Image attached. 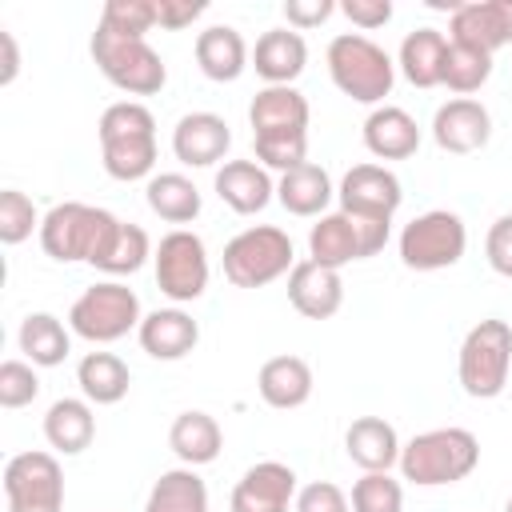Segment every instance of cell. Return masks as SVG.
<instances>
[{"instance_id":"obj_33","label":"cell","mask_w":512,"mask_h":512,"mask_svg":"<svg viewBox=\"0 0 512 512\" xmlns=\"http://www.w3.org/2000/svg\"><path fill=\"white\" fill-rule=\"evenodd\" d=\"M144 200L168 224H192L200 216V208H204L200 188L184 172H156L148 180V188H144Z\"/></svg>"},{"instance_id":"obj_24","label":"cell","mask_w":512,"mask_h":512,"mask_svg":"<svg viewBox=\"0 0 512 512\" xmlns=\"http://www.w3.org/2000/svg\"><path fill=\"white\" fill-rule=\"evenodd\" d=\"M192 52H196L200 72H204L208 80H216V84H232V80H240L244 68H248V60H252L244 36H240L232 24H212V28L196 32Z\"/></svg>"},{"instance_id":"obj_28","label":"cell","mask_w":512,"mask_h":512,"mask_svg":"<svg viewBox=\"0 0 512 512\" xmlns=\"http://www.w3.org/2000/svg\"><path fill=\"white\" fill-rule=\"evenodd\" d=\"M168 448L176 452V460L184 468H200V464H212L224 448V432L216 424V416L200 412V408H188L172 420L168 428Z\"/></svg>"},{"instance_id":"obj_31","label":"cell","mask_w":512,"mask_h":512,"mask_svg":"<svg viewBox=\"0 0 512 512\" xmlns=\"http://www.w3.org/2000/svg\"><path fill=\"white\" fill-rule=\"evenodd\" d=\"M444 52H448V36L440 28H412L400 40L396 64L412 88H436L444 72Z\"/></svg>"},{"instance_id":"obj_12","label":"cell","mask_w":512,"mask_h":512,"mask_svg":"<svg viewBox=\"0 0 512 512\" xmlns=\"http://www.w3.org/2000/svg\"><path fill=\"white\" fill-rule=\"evenodd\" d=\"M156 288L180 308L204 296L208 288V248L192 228H172L168 236H160L156 252Z\"/></svg>"},{"instance_id":"obj_36","label":"cell","mask_w":512,"mask_h":512,"mask_svg":"<svg viewBox=\"0 0 512 512\" xmlns=\"http://www.w3.org/2000/svg\"><path fill=\"white\" fill-rule=\"evenodd\" d=\"M148 256H152L148 232H144L140 224H124V220H120V228L112 232L108 248L100 252V260H96L92 268H100V272H108V276H132V272L144 268Z\"/></svg>"},{"instance_id":"obj_10","label":"cell","mask_w":512,"mask_h":512,"mask_svg":"<svg viewBox=\"0 0 512 512\" xmlns=\"http://www.w3.org/2000/svg\"><path fill=\"white\" fill-rule=\"evenodd\" d=\"M392 236L388 220H368V216H352V212H324L312 232H308V260L324 264V268H344L352 260H368L376 256Z\"/></svg>"},{"instance_id":"obj_27","label":"cell","mask_w":512,"mask_h":512,"mask_svg":"<svg viewBox=\"0 0 512 512\" xmlns=\"http://www.w3.org/2000/svg\"><path fill=\"white\" fill-rule=\"evenodd\" d=\"M44 440L52 452L60 456H80L92 440H96V416L92 404L80 396H60L48 412H44Z\"/></svg>"},{"instance_id":"obj_18","label":"cell","mask_w":512,"mask_h":512,"mask_svg":"<svg viewBox=\"0 0 512 512\" xmlns=\"http://www.w3.org/2000/svg\"><path fill=\"white\" fill-rule=\"evenodd\" d=\"M232 148V128L216 112H188L172 128V152L188 168H212L228 156Z\"/></svg>"},{"instance_id":"obj_41","label":"cell","mask_w":512,"mask_h":512,"mask_svg":"<svg viewBox=\"0 0 512 512\" xmlns=\"http://www.w3.org/2000/svg\"><path fill=\"white\" fill-rule=\"evenodd\" d=\"M292 512H352V504L332 480H312V484H304L296 492Z\"/></svg>"},{"instance_id":"obj_34","label":"cell","mask_w":512,"mask_h":512,"mask_svg":"<svg viewBox=\"0 0 512 512\" xmlns=\"http://www.w3.org/2000/svg\"><path fill=\"white\" fill-rule=\"evenodd\" d=\"M144 512H208V484L196 468H168L152 484Z\"/></svg>"},{"instance_id":"obj_4","label":"cell","mask_w":512,"mask_h":512,"mask_svg":"<svg viewBox=\"0 0 512 512\" xmlns=\"http://www.w3.org/2000/svg\"><path fill=\"white\" fill-rule=\"evenodd\" d=\"M324 60H328L332 84H336L348 100H356V104H376V108H380L384 96H388L392 84H396V64H392V56H388L376 40H368L364 32H340V36H332Z\"/></svg>"},{"instance_id":"obj_40","label":"cell","mask_w":512,"mask_h":512,"mask_svg":"<svg viewBox=\"0 0 512 512\" xmlns=\"http://www.w3.org/2000/svg\"><path fill=\"white\" fill-rule=\"evenodd\" d=\"M40 396V376L36 364L28 360H4L0 364V408H28Z\"/></svg>"},{"instance_id":"obj_38","label":"cell","mask_w":512,"mask_h":512,"mask_svg":"<svg viewBox=\"0 0 512 512\" xmlns=\"http://www.w3.org/2000/svg\"><path fill=\"white\" fill-rule=\"evenodd\" d=\"M348 504H352V512H400L404 508V488L388 472H364L352 484Z\"/></svg>"},{"instance_id":"obj_43","label":"cell","mask_w":512,"mask_h":512,"mask_svg":"<svg viewBox=\"0 0 512 512\" xmlns=\"http://www.w3.org/2000/svg\"><path fill=\"white\" fill-rule=\"evenodd\" d=\"M340 12L348 16V24H356L360 32L384 28L392 20V0H344Z\"/></svg>"},{"instance_id":"obj_39","label":"cell","mask_w":512,"mask_h":512,"mask_svg":"<svg viewBox=\"0 0 512 512\" xmlns=\"http://www.w3.org/2000/svg\"><path fill=\"white\" fill-rule=\"evenodd\" d=\"M156 24V0H108L100 8V28L120 36H148Z\"/></svg>"},{"instance_id":"obj_1","label":"cell","mask_w":512,"mask_h":512,"mask_svg":"<svg viewBox=\"0 0 512 512\" xmlns=\"http://www.w3.org/2000/svg\"><path fill=\"white\" fill-rule=\"evenodd\" d=\"M256 160L280 176L308 160V100L292 84L260 88L248 104Z\"/></svg>"},{"instance_id":"obj_19","label":"cell","mask_w":512,"mask_h":512,"mask_svg":"<svg viewBox=\"0 0 512 512\" xmlns=\"http://www.w3.org/2000/svg\"><path fill=\"white\" fill-rule=\"evenodd\" d=\"M288 304L304 320H328L344 304V280L336 268H324L316 260H296L288 272Z\"/></svg>"},{"instance_id":"obj_7","label":"cell","mask_w":512,"mask_h":512,"mask_svg":"<svg viewBox=\"0 0 512 512\" xmlns=\"http://www.w3.org/2000/svg\"><path fill=\"white\" fill-rule=\"evenodd\" d=\"M508 372H512V328L496 316L472 324L456 360L460 388L472 400H496L508 388Z\"/></svg>"},{"instance_id":"obj_8","label":"cell","mask_w":512,"mask_h":512,"mask_svg":"<svg viewBox=\"0 0 512 512\" xmlns=\"http://www.w3.org/2000/svg\"><path fill=\"white\" fill-rule=\"evenodd\" d=\"M296 268L292 236L276 224H256L224 244V276L236 288H264Z\"/></svg>"},{"instance_id":"obj_11","label":"cell","mask_w":512,"mask_h":512,"mask_svg":"<svg viewBox=\"0 0 512 512\" xmlns=\"http://www.w3.org/2000/svg\"><path fill=\"white\" fill-rule=\"evenodd\" d=\"M464 248H468V228L448 208H432V212L408 220L400 232V260L412 272L452 268L464 260Z\"/></svg>"},{"instance_id":"obj_25","label":"cell","mask_w":512,"mask_h":512,"mask_svg":"<svg viewBox=\"0 0 512 512\" xmlns=\"http://www.w3.org/2000/svg\"><path fill=\"white\" fill-rule=\"evenodd\" d=\"M308 64V44L296 28H268L256 48H252V68L264 80V88L272 84H292Z\"/></svg>"},{"instance_id":"obj_42","label":"cell","mask_w":512,"mask_h":512,"mask_svg":"<svg viewBox=\"0 0 512 512\" xmlns=\"http://www.w3.org/2000/svg\"><path fill=\"white\" fill-rule=\"evenodd\" d=\"M484 256H488V268L504 280H512V212L500 216L488 236H484Z\"/></svg>"},{"instance_id":"obj_15","label":"cell","mask_w":512,"mask_h":512,"mask_svg":"<svg viewBox=\"0 0 512 512\" xmlns=\"http://www.w3.org/2000/svg\"><path fill=\"white\" fill-rule=\"evenodd\" d=\"M448 40L480 52H496L512 44V0H464L448 16Z\"/></svg>"},{"instance_id":"obj_14","label":"cell","mask_w":512,"mask_h":512,"mask_svg":"<svg viewBox=\"0 0 512 512\" xmlns=\"http://www.w3.org/2000/svg\"><path fill=\"white\" fill-rule=\"evenodd\" d=\"M336 196H340V212L368 216V220H388V224H392V216L404 200L396 172L384 168V164H352L344 172Z\"/></svg>"},{"instance_id":"obj_26","label":"cell","mask_w":512,"mask_h":512,"mask_svg":"<svg viewBox=\"0 0 512 512\" xmlns=\"http://www.w3.org/2000/svg\"><path fill=\"white\" fill-rule=\"evenodd\" d=\"M400 436L384 416H356L344 432V452L364 472H388L400 464Z\"/></svg>"},{"instance_id":"obj_32","label":"cell","mask_w":512,"mask_h":512,"mask_svg":"<svg viewBox=\"0 0 512 512\" xmlns=\"http://www.w3.org/2000/svg\"><path fill=\"white\" fill-rule=\"evenodd\" d=\"M76 384L88 404H120L128 396L132 372L116 352H88L76 364Z\"/></svg>"},{"instance_id":"obj_22","label":"cell","mask_w":512,"mask_h":512,"mask_svg":"<svg viewBox=\"0 0 512 512\" xmlns=\"http://www.w3.org/2000/svg\"><path fill=\"white\" fill-rule=\"evenodd\" d=\"M136 336L152 360H184L200 344V324L184 308H156L140 320Z\"/></svg>"},{"instance_id":"obj_16","label":"cell","mask_w":512,"mask_h":512,"mask_svg":"<svg viewBox=\"0 0 512 512\" xmlns=\"http://www.w3.org/2000/svg\"><path fill=\"white\" fill-rule=\"evenodd\" d=\"M488 136H492V116L472 96H456V100L440 104L432 116V140H436V148H444L452 156L480 152L488 144Z\"/></svg>"},{"instance_id":"obj_5","label":"cell","mask_w":512,"mask_h":512,"mask_svg":"<svg viewBox=\"0 0 512 512\" xmlns=\"http://www.w3.org/2000/svg\"><path fill=\"white\" fill-rule=\"evenodd\" d=\"M116 228H120V220H116L108 208L80 204V200H64V204H56V208L44 212L40 248H44L52 260H60V264H76V260L96 264Z\"/></svg>"},{"instance_id":"obj_46","label":"cell","mask_w":512,"mask_h":512,"mask_svg":"<svg viewBox=\"0 0 512 512\" xmlns=\"http://www.w3.org/2000/svg\"><path fill=\"white\" fill-rule=\"evenodd\" d=\"M0 48H4V68H0V84H12L16 72H20V48H16V36L8 28H0Z\"/></svg>"},{"instance_id":"obj_2","label":"cell","mask_w":512,"mask_h":512,"mask_svg":"<svg viewBox=\"0 0 512 512\" xmlns=\"http://www.w3.org/2000/svg\"><path fill=\"white\" fill-rule=\"evenodd\" d=\"M100 160L104 172L120 184L152 180L156 168V116L140 100H116L104 108L100 124Z\"/></svg>"},{"instance_id":"obj_6","label":"cell","mask_w":512,"mask_h":512,"mask_svg":"<svg viewBox=\"0 0 512 512\" xmlns=\"http://www.w3.org/2000/svg\"><path fill=\"white\" fill-rule=\"evenodd\" d=\"M88 52H92L96 68L104 72V80L128 96H156L168 84V68L144 36H120V32H108L96 24Z\"/></svg>"},{"instance_id":"obj_37","label":"cell","mask_w":512,"mask_h":512,"mask_svg":"<svg viewBox=\"0 0 512 512\" xmlns=\"http://www.w3.org/2000/svg\"><path fill=\"white\" fill-rule=\"evenodd\" d=\"M44 216L36 212V204L20 192V188H4L0 192V240L12 248V244H24L32 232H40Z\"/></svg>"},{"instance_id":"obj_23","label":"cell","mask_w":512,"mask_h":512,"mask_svg":"<svg viewBox=\"0 0 512 512\" xmlns=\"http://www.w3.org/2000/svg\"><path fill=\"white\" fill-rule=\"evenodd\" d=\"M364 148L376 160H408L420 148V124L396 104H380L364 120Z\"/></svg>"},{"instance_id":"obj_30","label":"cell","mask_w":512,"mask_h":512,"mask_svg":"<svg viewBox=\"0 0 512 512\" xmlns=\"http://www.w3.org/2000/svg\"><path fill=\"white\" fill-rule=\"evenodd\" d=\"M332 196H336V188H332L328 172H324L320 164H312V160H304L300 168L284 172L280 184H276V200H280L284 212H292V216H316V220H320V216L328 212Z\"/></svg>"},{"instance_id":"obj_21","label":"cell","mask_w":512,"mask_h":512,"mask_svg":"<svg viewBox=\"0 0 512 512\" xmlns=\"http://www.w3.org/2000/svg\"><path fill=\"white\" fill-rule=\"evenodd\" d=\"M312 368L304 356H272L260 364V376H256V392L268 408L276 412H292V408H304L312 400Z\"/></svg>"},{"instance_id":"obj_47","label":"cell","mask_w":512,"mask_h":512,"mask_svg":"<svg viewBox=\"0 0 512 512\" xmlns=\"http://www.w3.org/2000/svg\"><path fill=\"white\" fill-rule=\"evenodd\" d=\"M504 512H512V500H508V508H504Z\"/></svg>"},{"instance_id":"obj_45","label":"cell","mask_w":512,"mask_h":512,"mask_svg":"<svg viewBox=\"0 0 512 512\" xmlns=\"http://www.w3.org/2000/svg\"><path fill=\"white\" fill-rule=\"evenodd\" d=\"M204 8H208L204 0H156V20H160V28L180 32V28H188L192 20H200Z\"/></svg>"},{"instance_id":"obj_35","label":"cell","mask_w":512,"mask_h":512,"mask_svg":"<svg viewBox=\"0 0 512 512\" xmlns=\"http://www.w3.org/2000/svg\"><path fill=\"white\" fill-rule=\"evenodd\" d=\"M492 76V56L480 52V48H468V44H452L448 40V52H444V72H440V84L456 96H472L488 84Z\"/></svg>"},{"instance_id":"obj_20","label":"cell","mask_w":512,"mask_h":512,"mask_svg":"<svg viewBox=\"0 0 512 512\" xmlns=\"http://www.w3.org/2000/svg\"><path fill=\"white\" fill-rule=\"evenodd\" d=\"M216 196L236 212V216H256L272 204L276 184L264 164L256 160H224L216 168Z\"/></svg>"},{"instance_id":"obj_3","label":"cell","mask_w":512,"mask_h":512,"mask_svg":"<svg viewBox=\"0 0 512 512\" xmlns=\"http://www.w3.org/2000/svg\"><path fill=\"white\" fill-rule=\"evenodd\" d=\"M480 464V440L468 428H428L400 448V476L416 488H444L472 476Z\"/></svg>"},{"instance_id":"obj_13","label":"cell","mask_w":512,"mask_h":512,"mask_svg":"<svg viewBox=\"0 0 512 512\" xmlns=\"http://www.w3.org/2000/svg\"><path fill=\"white\" fill-rule=\"evenodd\" d=\"M8 512H64V468L52 452H16L4 464Z\"/></svg>"},{"instance_id":"obj_17","label":"cell","mask_w":512,"mask_h":512,"mask_svg":"<svg viewBox=\"0 0 512 512\" xmlns=\"http://www.w3.org/2000/svg\"><path fill=\"white\" fill-rule=\"evenodd\" d=\"M296 472L280 460L252 464L232 488V512H288L296 504Z\"/></svg>"},{"instance_id":"obj_9","label":"cell","mask_w":512,"mask_h":512,"mask_svg":"<svg viewBox=\"0 0 512 512\" xmlns=\"http://www.w3.org/2000/svg\"><path fill=\"white\" fill-rule=\"evenodd\" d=\"M140 320H144L140 296L120 280H100V284L84 288L76 296V304L68 308L72 336H80L88 344H116L132 328H140Z\"/></svg>"},{"instance_id":"obj_44","label":"cell","mask_w":512,"mask_h":512,"mask_svg":"<svg viewBox=\"0 0 512 512\" xmlns=\"http://www.w3.org/2000/svg\"><path fill=\"white\" fill-rule=\"evenodd\" d=\"M336 8L340 4H332V0H288L284 4V20H288V28L304 32V28H320Z\"/></svg>"},{"instance_id":"obj_29","label":"cell","mask_w":512,"mask_h":512,"mask_svg":"<svg viewBox=\"0 0 512 512\" xmlns=\"http://www.w3.org/2000/svg\"><path fill=\"white\" fill-rule=\"evenodd\" d=\"M16 344H20V352H24L28 364H36V368H56V364H64L68 352H72V328H68L60 316H52V312H28V316L20 320Z\"/></svg>"}]
</instances>
